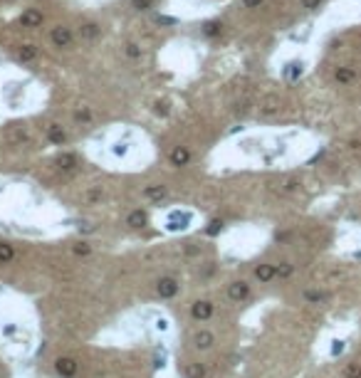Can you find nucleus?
<instances>
[{
  "mask_svg": "<svg viewBox=\"0 0 361 378\" xmlns=\"http://www.w3.org/2000/svg\"><path fill=\"white\" fill-rule=\"evenodd\" d=\"M37 47L35 45H22L20 50H17V57L22 60V62H32V60H37Z\"/></svg>",
  "mask_w": 361,
  "mask_h": 378,
  "instance_id": "obj_17",
  "label": "nucleus"
},
{
  "mask_svg": "<svg viewBox=\"0 0 361 378\" xmlns=\"http://www.w3.org/2000/svg\"><path fill=\"white\" fill-rule=\"evenodd\" d=\"M277 109H280V107H277V104L270 99V102H265V104H262L260 114H262V117H272V114H277Z\"/></svg>",
  "mask_w": 361,
  "mask_h": 378,
  "instance_id": "obj_23",
  "label": "nucleus"
},
{
  "mask_svg": "<svg viewBox=\"0 0 361 378\" xmlns=\"http://www.w3.org/2000/svg\"><path fill=\"white\" fill-rule=\"evenodd\" d=\"M74 119H77V122H84V124H87V122H92V112H89V109H79V112L74 114Z\"/></svg>",
  "mask_w": 361,
  "mask_h": 378,
  "instance_id": "obj_28",
  "label": "nucleus"
},
{
  "mask_svg": "<svg viewBox=\"0 0 361 378\" xmlns=\"http://www.w3.org/2000/svg\"><path fill=\"white\" fill-rule=\"evenodd\" d=\"M216 312V307H213V302H208V299H201V302H193V307H191V316L196 319V321H208L211 316Z\"/></svg>",
  "mask_w": 361,
  "mask_h": 378,
  "instance_id": "obj_4",
  "label": "nucleus"
},
{
  "mask_svg": "<svg viewBox=\"0 0 361 378\" xmlns=\"http://www.w3.org/2000/svg\"><path fill=\"white\" fill-rule=\"evenodd\" d=\"M171 166H176V168H183V166H188L191 163V151L186 148V146H176L173 151H171Z\"/></svg>",
  "mask_w": 361,
  "mask_h": 378,
  "instance_id": "obj_9",
  "label": "nucleus"
},
{
  "mask_svg": "<svg viewBox=\"0 0 361 378\" xmlns=\"http://www.w3.org/2000/svg\"><path fill=\"white\" fill-rule=\"evenodd\" d=\"M292 272H294V264H289V262H285V264L277 267V277H282V279L292 277Z\"/></svg>",
  "mask_w": 361,
  "mask_h": 378,
  "instance_id": "obj_25",
  "label": "nucleus"
},
{
  "mask_svg": "<svg viewBox=\"0 0 361 378\" xmlns=\"http://www.w3.org/2000/svg\"><path fill=\"white\" fill-rule=\"evenodd\" d=\"M45 136H47V141H50L52 146H65V143H67V131L60 124H50L45 128Z\"/></svg>",
  "mask_w": 361,
  "mask_h": 378,
  "instance_id": "obj_7",
  "label": "nucleus"
},
{
  "mask_svg": "<svg viewBox=\"0 0 361 378\" xmlns=\"http://www.w3.org/2000/svg\"><path fill=\"white\" fill-rule=\"evenodd\" d=\"M188 223H191V215H188V213H183V215H181L178 210H173V213H171V223H168L166 228H168L171 233H178V230H186V228H188Z\"/></svg>",
  "mask_w": 361,
  "mask_h": 378,
  "instance_id": "obj_10",
  "label": "nucleus"
},
{
  "mask_svg": "<svg viewBox=\"0 0 361 378\" xmlns=\"http://www.w3.org/2000/svg\"><path fill=\"white\" fill-rule=\"evenodd\" d=\"M166 195H168V188H166V186H156V183H153V186H146L144 188V198L146 200H153V203H161Z\"/></svg>",
  "mask_w": 361,
  "mask_h": 378,
  "instance_id": "obj_12",
  "label": "nucleus"
},
{
  "mask_svg": "<svg viewBox=\"0 0 361 378\" xmlns=\"http://www.w3.org/2000/svg\"><path fill=\"white\" fill-rule=\"evenodd\" d=\"M89 252H92V248L87 243H77L74 245V254H89Z\"/></svg>",
  "mask_w": 361,
  "mask_h": 378,
  "instance_id": "obj_29",
  "label": "nucleus"
},
{
  "mask_svg": "<svg viewBox=\"0 0 361 378\" xmlns=\"http://www.w3.org/2000/svg\"><path fill=\"white\" fill-rule=\"evenodd\" d=\"M334 77H337V82H339V84H352V82L357 79V72H354L352 67H339Z\"/></svg>",
  "mask_w": 361,
  "mask_h": 378,
  "instance_id": "obj_15",
  "label": "nucleus"
},
{
  "mask_svg": "<svg viewBox=\"0 0 361 378\" xmlns=\"http://www.w3.org/2000/svg\"><path fill=\"white\" fill-rule=\"evenodd\" d=\"M156 22H158V25H176L178 20H176V17H168V15H158Z\"/></svg>",
  "mask_w": 361,
  "mask_h": 378,
  "instance_id": "obj_30",
  "label": "nucleus"
},
{
  "mask_svg": "<svg viewBox=\"0 0 361 378\" xmlns=\"http://www.w3.org/2000/svg\"><path fill=\"white\" fill-rule=\"evenodd\" d=\"M146 220H148V215H146L144 210L139 208V210H131V213H129V218H126V225H131V228H144Z\"/></svg>",
  "mask_w": 361,
  "mask_h": 378,
  "instance_id": "obj_14",
  "label": "nucleus"
},
{
  "mask_svg": "<svg viewBox=\"0 0 361 378\" xmlns=\"http://www.w3.org/2000/svg\"><path fill=\"white\" fill-rule=\"evenodd\" d=\"M42 20H45V15L37 10V7H27V10H22V15H20V25L22 27H40L42 25Z\"/></svg>",
  "mask_w": 361,
  "mask_h": 378,
  "instance_id": "obj_6",
  "label": "nucleus"
},
{
  "mask_svg": "<svg viewBox=\"0 0 361 378\" xmlns=\"http://www.w3.org/2000/svg\"><path fill=\"white\" fill-rule=\"evenodd\" d=\"M322 2H324V0H302V5H304L307 10H317Z\"/></svg>",
  "mask_w": 361,
  "mask_h": 378,
  "instance_id": "obj_32",
  "label": "nucleus"
},
{
  "mask_svg": "<svg viewBox=\"0 0 361 378\" xmlns=\"http://www.w3.org/2000/svg\"><path fill=\"white\" fill-rule=\"evenodd\" d=\"M262 2H265V0H242V5H245V7H250V10H252V7H260Z\"/></svg>",
  "mask_w": 361,
  "mask_h": 378,
  "instance_id": "obj_35",
  "label": "nucleus"
},
{
  "mask_svg": "<svg viewBox=\"0 0 361 378\" xmlns=\"http://www.w3.org/2000/svg\"><path fill=\"white\" fill-rule=\"evenodd\" d=\"M304 297H307L309 302H322V299H324L322 292H304Z\"/></svg>",
  "mask_w": 361,
  "mask_h": 378,
  "instance_id": "obj_31",
  "label": "nucleus"
},
{
  "mask_svg": "<svg viewBox=\"0 0 361 378\" xmlns=\"http://www.w3.org/2000/svg\"><path fill=\"white\" fill-rule=\"evenodd\" d=\"M126 151H129L126 143H117V146H114V156H126Z\"/></svg>",
  "mask_w": 361,
  "mask_h": 378,
  "instance_id": "obj_33",
  "label": "nucleus"
},
{
  "mask_svg": "<svg viewBox=\"0 0 361 378\" xmlns=\"http://www.w3.org/2000/svg\"><path fill=\"white\" fill-rule=\"evenodd\" d=\"M50 40H52V45H55V47H60V50H70V47L74 45V32L70 30V27H65V25H57V27H52Z\"/></svg>",
  "mask_w": 361,
  "mask_h": 378,
  "instance_id": "obj_1",
  "label": "nucleus"
},
{
  "mask_svg": "<svg viewBox=\"0 0 361 378\" xmlns=\"http://www.w3.org/2000/svg\"><path fill=\"white\" fill-rule=\"evenodd\" d=\"M302 72H304V62H289L285 67V77H287L289 82H297L302 77Z\"/></svg>",
  "mask_w": 361,
  "mask_h": 378,
  "instance_id": "obj_16",
  "label": "nucleus"
},
{
  "mask_svg": "<svg viewBox=\"0 0 361 378\" xmlns=\"http://www.w3.org/2000/svg\"><path fill=\"white\" fill-rule=\"evenodd\" d=\"M153 2L156 0H131V7L134 10H148V7H153Z\"/></svg>",
  "mask_w": 361,
  "mask_h": 378,
  "instance_id": "obj_26",
  "label": "nucleus"
},
{
  "mask_svg": "<svg viewBox=\"0 0 361 378\" xmlns=\"http://www.w3.org/2000/svg\"><path fill=\"white\" fill-rule=\"evenodd\" d=\"M344 351V341H334V346H332V356H339Z\"/></svg>",
  "mask_w": 361,
  "mask_h": 378,
  "instance_id": "obj_34",
  "label": "nucleus"
},
{
  "mask_svg": "<svg viewBox=\"0 0 361 378\" xmlns=\"http://www.w3.org/2000/svg\"><path fill=\"white\" fill-rule=\"evenodd\" d=\"M220 32H223L220 20H208V22L203 25V35H206V37H218Z\"/></svg>",
  "mask_w": 361,
  "mask_h": 378,
  "instance_id": "obj_20",
  "label": "nucleus"
},
{
  "mask_svg": "<svg viewBox=\"0 0 361 378\" xmlns=\"http://www.w3.org/2000/svg\"><path fill=\"white\" fill-rule=\"evenodd\" d=\"M55 371H57V376H62V378H74L77 371H79V364L74 361L72 356H60L55 361Z\"/></svg>",
  "mask_w": 361,
  "mask_h": 378,
  "instance_id": "obj_3",
  "label": "nucleus"
},
{
  "mask_svg": "<svg viewBox=\"0 0 361 378\" xmlns=\"http://www.w3.org/2000/svg\"><path fill=\"white\" fill-rule=\"evenodd\" d=\"M220 230H223V220H211L208 228H206V235H208V238H216Z\"/></svg>",
  "mask_w": 361,
  "mask_h": 378,
  "instance_id": "obj_22",
  "label": "nucleus"
},
{
  "mask_svg": "<svg viewBox=\"0 0 361 378\" xmlns=\"http://www.w3.org/2000/svg\"><path fill=\"white\" fill-rule=\"evenodd\" d=\"M102 35V27L97 25V22H84V25H79V37L82 40H97Z\"/></svg>",
  "mask_w": 361,
  "mask_h": 378,
  "instance_id": "obj_13",
  "label": "nucleus"
},
{
  "mask_svg": "<svg viewBox=\"0 0 361 378\" xmlns=\"http://www.w3.org/2000/svg\"><path fill=\"white\" fill-rule=\"evenodd\" d=\"M183 374H186V378H206V369L201 364H186Z\"/></svg>",
  "mask_w": 361,
  "mask_h": 378,
  "instance_id": "obj_21",
  "label": "nucleus"
},
{
  "mask_svg": "<svg viewBox=\"0 0 361 378\" xmlns=\"http://www.w3.org/2000/svg\"><path fill=\"white\" fill-rule=\"evenodd\" d=\"M15 259V248L10 243H0V264H7Z\"/></svg>",
  "mask_w": 361,
  "mask_h": 378,
  "instance_id": "obj_19",
  "label": "nucleus"
},
{
  "mask_svg": "<svg viewBox=\"0 0 361 378\" xmlns=\"http://www.w3.org/2000/svg\"><path fill=\"white\" fill-rule=\"evenodd\" d=\"M178 289H181V284H178V279H173V277H161V279L156 282V292H158L161 299H173V297L178 294Z\"/></svg>",
  "mask_w": 361,
  "mask_h": 378,
  "instance_id": "obj_2",
  "label": "nucleus"
},
{
  "mask_svg": "<svg viewBox=\"0 0 361 378\" xmlns=\"http://www.w3.org/2000/svg\"><path fill=\"white\" fill-rule=\"evenodd\" d=\"M213 344H216V334L213 331H196V336H193V346L198 349V351H208V349H213Z\"/></svg>",
  "mask_w": 361,
  "mask_h": 378,
  "instance_id": "obj_8",
  "label": "nucleus"
},
{
  "mask_svg": "<svg viewBox=\"0 0 361 378\" xmlns=\"http://www.w3.org/2000/svg\"><path fill=\"white\" fill-rule=\"evenodd\" d=\"M255 277H257L262 284H267V282H272V279L277 277V267H275V264H260V267H255Z\"/></svg>",
  "mask_w": 361,
  "mask_h": 378,
  "instance_id": "obj_11",
  "label": "nucleus"
},
{
  "mask_svg": "<svg viewBox=\"0 0 361 378\" xmlns=\"http://www.w3.org/2000/svg\"><path fill=\"white\" fill-rule=\"evenodd\" d=\"M228 297H230L233 302H245V299L250 297V284L242 282V279L230 282V284H228Z\"/></svg>",
  "mask_w": 361,
  "mask_h": 378,
  "instance_id": "obj_5",
  "label": "nucleus"
},
{
  "mask_svg": "<svg viewBox=\"0 0 361 378\" xmlns=\"http://www.w3.org/2000/svg\"><path fill=\"white\" fill-rule=\"evenodd\" d=\"M344 378H361V366L359 364H349L344 369Z\"/></svg>",
  "mask_w": 361,
  "mask_h": 378,
  "instance_id": "obj_24",
  "label": "nucleus"
},
{
  "mask_svg": "<svg viewBox=\"0 0 361 378\" xmlns=\"http://www.w3.org/2000/svg\"><path fill=\"white\" fill-rule=\"evenodd\" d=\"M57 166H60L62 171H74V168H77V156H74V153H62V156L57 158Z\"/></svg>",
  "mask_w": 361,
  "mask_h": 378,
  "instance_id": "obj_18",
  "label": "nucleus"
},
{
  "mask_svg": "<svg viewBox=\"0 0 361 378\" xmlns=\"http://www.w3.org/2000/svg\"><path fill=\"white\" fill-rule=\"evenodd\" d=\"M126 55H129L131 60H139V57H141V47L134 45V42H129V45H126Z\"/></svg>",
  "mask_w": 361,
  "mask_h": 378,
  "instance_id": "obj_27",
  "label": "nucleus"
}]
</instances>
